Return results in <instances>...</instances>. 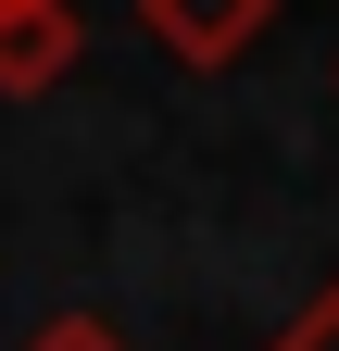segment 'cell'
<instances>
[{
	"instance_id": "obj_4",
	"label": "cell",
	"mask_w": 339,
	"mask_h": 351,
	"mask_svg": "<svg viewBox=\"0 0 339 351\" xmlns=\"http://www.w3.org/2000/svg\"><path fill=\"white\" fill-rule=\"evenodd\" d=\"M277 351H339V289H327V301H314V314H302V326H289Z\"/></svg>"
},
{
	"instance_id": "obj_2",
	"label": "cell",
	"mask_w": 339,
	"mask_h": 351,
	"mask_svg": "<svg viewBox=\"0 0 339 351\" xmlns=\"http://www.w3.org/2000/svg\"><path fill=\"white\" fill-rule=\"evenodd\" d=\"M63 75H75V0H0V101H38Z\"/></svg>"
},
{
	"instance_id": "obj_3",
	"label": "cell",
	"mask_w": 339,
	"mask_h": 351,
	"mask_svg": "<svg viewBox=\"0 0 339 351\" xmlns=\"http://www.w3.org/2000/svg\"><path fill=\"white\" fill-rule=\"evenodd\" d=\"M25 351H126V339H113V326H101V314H51V326H38V339H25Z\"/></svg>"
},
{
	"instance_id": "obj_1",
	"label": "cell",
	"mask_w": 339,
	"mask_h": 351,
	"mask_svg": "<svg viewBox=\"0 0 339 351\" xmlns=\"http://www.w3.org/2000/svg\"><path fill=\"white\" fill-rule=\"evenodd\" d=\"M139 25H151V51H163V63H189V75H226L251 38L277 25V0H139Z\"/></svg>"
}]
</instances>
